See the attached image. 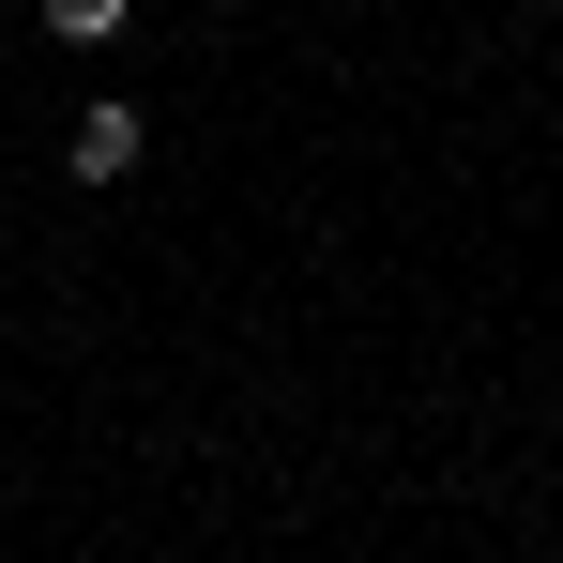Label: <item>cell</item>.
I'll use <instances>...</instances> for the list:
<instances>
[{
	"mask_svg": "<svg viewBox=\"0 0 563 563\" xmlns=\"http://www.w3.org/2000/svg\"><path fill=\"white\" fill-rule=\"evenodd\" d=\"M137 153H153V137H137V107H77V137H62V168H77V184H122Z\"/></svg>",
	"mask_w": 563,
	"mask_h": 563,
	"instance_id": "6da1fadb",
	"label": "cell"
},
{
	"mask_svg": "<svg viewBox=\"0 0 563 563\" xmlns=\"http://www.w3.org/2000/svg\"><path fill=\"white\" fill-rule=\"evenodd\" d=\"M46 31H62V46H107V31H122V0H46Z\"/></svg>",
	"mask_w": 563,
	"mask_h": 563,
	"instance_id": "7a4b0ae2",
	"label": "cell"
}]
</instances>
